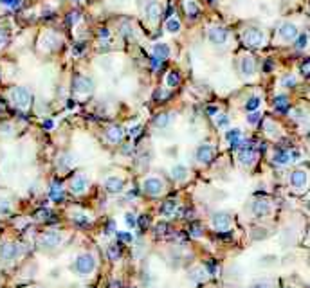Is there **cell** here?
<instances>
[{
	"mask_svg": "<svg viewBox=\"0 0 310 288\" xmlns=\"http://www.w3.org/2000/svg\"><path fill=\"white\" fill-rule=\"evenodd\" d=\"M249 288H278V283L274 279H258Z\"/></svg>",
	"mask_w": 310,
	"mask_h": 288,
	"instance_id": "obj_24",
	"label": "cell"
},
{
	"mask_svg": "<svg viewBox=\"0 0 310 288\" xmlns=\"http://www.w3.org/2000/svg\"><path fill=\"white\" fill-rule=\"evenodd\" d=\"M308 202H310V194H308Z\"/></svg>",
	"mask_w": 310,
	"mask_h": 288,
	"instance_id": "obj_48",
	"label": "cell"
},
{
	"mask_svg": "<svg viewBox=\"0 0 310 288\" xmlns=\"http://www.w3.org/2000/svg\"><path fill=\"white\" fill-rule=\"evenodd\" d=\"M225 140L231 144V146H240L243 140V135L240 130H236V128H233V130H229L227 134H225Z\"/></svg>",
	"mask_w": 310,
	"mask_h": 288,
	"instance_id": "obj_23",
	"label": "cell"
},
{
	"mask_svg": "<svg viewBox=\"0 0 310 288\" xmlns=\"http://www.w3.org/2000/svg\"><path fill=\"white\" fill-rule=\"evenodd\" d=\"M18 254H20V250H18V245L13 242H6L0 245V260L6 261V263H9V261H15L18 258Z\"/></svg>",
	"mask_w": 310,
	"mask_h": 288,
	"instance_id": "obj_11",
	"label": "cell"
},
{
	"mask_svg": "<svg viewBox=\"0 0 310 288\" xmlns=\"http://www.w3.org/2000/svg\"><path fill=\"white\" fill-rule=\"evenodd\" d=\"M306 34H299V38H296V47L297 49H305V45H306Z\"/></svg>",
	"mask_w": 310,
	"mask_h": 288,
	"instance_id": "obj_37",
	"label": "cell"
},
{
	"mask_svg": "<svg viewBox=\"0 0 310 288\" xmlns=\"http://www.w3.org/2000/svg\"><path fill=\"white\" fill-rule=\"evenodd\" d=\"M161 6L157 4V2H150L148 6H146V16H148L150 22H157L159 18H161Z\"/></svg>",
	"mask_w": 310,
	"mask_h": 288,
	"instance_id": "obj_20",
	"label": "cell"
},
{
	"mask_svg": "<svg viewBox=\"0 0 310 288\" xmlns=\"http://www.w3.org/2000/svg\"><path fill=\"white\" fill-rule=\"evenodd\" d=\"M254 70H256V65H254V60L251 56H242L240 58V72H242L245 78L254 76Z\"/></svg>",
	"mask_w": 310,
	"mask_h": 288,
	"instance_id": "obj_18",
	"label": "cell"
},
{
	"mask_svg": "<svg viewBox=\"0 0 310 288\" xmlns=\"http://www.w3.org/2000/svg\"><path fill=\"white\" fill-rule=\"evenodd\" d=\"M152 67L155 68V70H159V68L162 67V60H159V58H155V56H153V58H152Z\"/></svg>",
	"mask_w": 310,
	"mask_h": 288,
	"instance_id": "obj_41",
	"label": "cell"
},
{
	"mask_svg": "<svg viewBox=\"0 0 310 288\" xmlns=\"http://www.w3.org/2000/svg\"><path fill=\"white\" fill-rule=\"evenodd\" d=\"M301 72H303V76H310V60H305V62L301 63Z\"/></svg>",
	"mask_w": 310,
	"mask_h": 288,
	"instance_id": "obj_38",
	"label": "cell"
},
{
	"mask_svg": "<svg viewBox=\"0 0 310 288\" xmlns=\"http://www.w3.org/2000/svg\"><path fill=\"white\" fill-rule=\"evenodd\" d=\"M308 236H310V225H308Z\"/></svg>",
	"mask_w": 310,
	"mask_h": 288,
	"instance_id": "obj_47",
	"label": "cell"
},
{
	"mask_svg": "<svg viewBox=\"0 0 310 288\" xmlns=\"http://www.w3.org/2000/svg\"><path fill=\"white\" fill-rule=\"evenodd\" d=\"M105 189H107L108 193H121L123 189H125V180L121 178V176H108L107 180H105Z\"/></svg>",
	"mask_w": 310,
	"mask_h": 288,
	"instance_id": "obj_17",
	"label": "cell"
},
{
	"mask_svg": "<svg viewBox=\"0 0 310 288\" xmlns=\"http://www.w3.org/2000/svg\"><path fill=\"white\" fill-rule=\"evenodd\" d=\"M123 34L130 36V34H132V29H130V27H128V26H126V27H123Z\"/></svg>",
	"mask_w": 310,
	"mask_h": 288,
	"instance_id": "obj_44",
	"label": "cell"
},
{
	"mask_svg": "<svg viewBox=\"0 0 310 288\" xmlns=\"http://www.w3.org/2000/svg\"><path fill=\"white\" fill-rule=\"evenodd\" d=\"M58 166L62 168L63 171H65V170H69V168L72 166V158L69 157V155H63V157L60 158V164H58Z\"/></svg>",
	"mask_w": 310,
	"mask_h": 288,
	"instance_id": "obj_34",
	"label": "cell"
},
{
	"mask_svg": "<svg viewBox=\"0 0 310 288\" xmlns=\"http://www.w3.org/2000/svg\"><path fill=\"white\" fill-rule=\"evenodd\" d=\"M272 209H274L272 200L263 198V196L254 198L251 202V206H249V211H251V214L254 216V218H267V216H270Z\"/></svg>",
	"mask_w": 310,
	"mask_h": 288,
	"instance_id": "obj_2",
	"label": "cell"
},
{
	"mask_svg": "<svg viewBox=\"0 0 310 288\" xmlns=\"http://www.w3.org/2000/svg\"><path fill=\"white\" fill-rule=\"evenodd\" d=\"M211 225L213 229L218 230V232H225V230L231 229V225H233V220H231V214L225 211H216L213 212L211 216Z\"/></svg>",
	"mask_w": 310,
	"mask_h": 288,
	"instance_id": "obj_6",
	"label": "cell"
},
{
	"mask_svg": "<svg viewBox=\"0 0 310 288\" xmlns=\"http://www.w3.org/2000/svg\"><path fill=\"white\" fill-rule=\"evenodd\" d=\"M274 106H276V110H279V112H285V110L288 108V99L285 98V96H278L274 101Z\"/></svg>",
	"mask_w": 310,
	"mask_h": 288,
	"instance_id": "obj_28",
	"label": "cell"
},
{
	"mask_svg": "<svg viewBox=\"0 0 310 288\" xmlns=\"http://www.w3.org/2000/svg\"><path fill=\"white\" fill-rule=\"evenodd\" d=\"M96 270V258L90 252H83L74 261V272L80 276H90Z\"/></svg>",
	"mask_w": 310,
	"mask_h": 288,
	"instance_id": "obj_3",
	"label": "cell"
},
{
	"mask_svg": "<svg viewBox=\"0 0 310 288\" xmlns=\"http://www.w3.org/2000/svg\"><path fill=\"white\" fill-rule=\"evenodd\" d=\"M281 85L288 86V88H290V86L296 85V78H294V76H285L283 80H281Z\"/></svg>",
	"mask_w": 310,
	"mask_h": 288,
	"instance_id": "obj_36",
	"label": "cell"
},
{
	"mask_svg": "<svg viewBox=\"0 0 310 288\" xmlns=\"http://www.w3.org/2000/svg\"><path fill=\"white\" fill-rule=\"evenodd\" d=\"M207 38H209V42H211L213 45L220 47V45H225V42L229 38V31L220 26H213V27H209V31H207Z\"/></svg>",
	"mask_w": 310,
	"mask_h": 288,
	"instance_id": "obj_9",
	"label": "cell"
},
{
	"mask_svg": "<svg viewBox=\"0 0 310 288\" xmlns=\"http://www.w3.org/2000/svg\"><path fill=\"white\" fill-rule=\"evenodd\" d=\"M101 36H103V38H105V36H108V31H107V29H101Z\"/></svg>",
	"mask_w": 310,
	"mask_h": 288,
	"instance_id": "obj_45",
	"label": "cell"
},
{
	"mask_svg": "<svg viewBox=\"0 0 310 288\" xmlns=\"http://www.w3.org/2000/svg\"><path fill=\"white\" fill-rule=\"evenodd\" d=\"M294 157H296V153L288 152V150H278L272 155V162H274L276 166H288L294 160Z\"/></svg>",
	"mask_w": 310,
	"mask_h": 288,
	"instance_id": "obj_15",
	"label": "cell"
},
{
	"mask_svg": "<svg viewBox=\"0 0 310 288\" xmlns=\"http://www.w3.org/2000/svg\"><path fill=\"white\" fill-rule=\"evenodd\" d=\"M238 164L243 168H251L256 164L258 160V153L254 152V150L251 148V146H242V148L238 150Z\"/></svg>",
	"mask_w": 310,
	"mask_h": 288,
	"instance_id": "obj_8",
	"label": "cell"
},
{
	"mask_svg": "<svg viewBox=\"0 0 310 288\" xmlns=\"http://www.w3.org/2000/svg\"><path fill=\"white\" fill-rule=\"evenodd\" d=\"M125 222L128 224V227H135V216L132 212H126L125 214Z\"/></svg>",
	"mask_w": 310,
	"mask_h": 288,
	"instance_id": "obj_39",
	"label": "cell"
},
{
	"mask_svg": "<svg viewBox=\"0 0 310 288\" xmlns=\"http://www.w3.org/2000/svg\"><path fill=\"white\" fill-rule=\"evenodd\" d=\"M170 114H159V116H155V119H153V124H155V128H166L168 124H170Z\"/></svg>",
	"mask_w": 310,
	"mask_h": 288,
	"instance_id": "obj_25",
	"label": "cell"
},
{
	"mask_svg": "<svg viewBox=\"0 0 310 288\" xmlns=\"http://www.w3.org/2000/svg\"><path fill=\"white\" fill-rule=\"evenodd\" d=\"M177 211V202L175 200H168V202L162 204V214L164 216H171Z\"/></svg>",
	"mask_w": 310,
	"mask_h": 288,
	"instance_id": "obj_27",
	"label": "cell"
},
{
	"mask_svg": "<svg viewBox=\"0 0 310 288\" xmlns=\"http://www.w3.org/2000/svg\"><path fill=\"white\" fill-rule=\"evenodd\" d=\"M11 101H13L18 108H27L31 104V94H29V90L27 88L17 86V88L11 90Z\"/></svg>",
	"mask_w": 310,
	"mask_h": 288,
	"instance_id": "obj_10",
	"label": "cell"
},
{
	"mask_svg": "<svg viewBox=\"0 0 310 288\" xmlns=\"http://www.w3.org/2000/svg\"><path fill=\"white\" fill-rule=\"evenodd\" d=\"M164 180L159 178V176H148V178L143 180V191L148 196H159V194L164 193Z\"/></svg>",
	"mask_w": 310,
	"mask_h": 288,
	"instance_id": "obj_5",
	"label": "cell"
},
{
	"mask_svg": "<svg viewBox=\"0 0 310 288\" xmlns=\"http://www.w3.org/2000/svg\"><path fill=\"white\" fill-rule=\"evenodd\" d=\"M279 38L283 42H292L297 38V27L292 22H285L279 27Z\"/></svg>",
	"mask_w": 310,
	"mask_h": 288,
	"instance_id": "obj_16",
	"label": "cell"
},
{
	"mask_svg": "<svg viewBox=\"0 0 310 288\" xmlns=\"http://www.w3.org/2000/svg\"><path fill=\"white\" fill-rule=\"evenodd\" d=\"M260 98H258V96H252V98H249L247 99V103H245V110H247V112H258V108H260Z\"/></svg>",
	"mask_w": 310,
	"mask_h": 288,
	"instance_id": "obj_26",
	"label": "cell"
},
{
	"mask_svg": "<svg viewBox=\"0 0 310 288\" xmlns=\"http://www.w3.org/2000/svg\"><path fill=\"white\" fill-rule=\"evenodd\" d=\"M170 47H168L166 44H155L153 45V56H155V58H159V60H162V62H164V60L166 58H170Z\"/></svg>",
	"mask_w": 310,
	"mask_h": 288,
	"instance_id": "obj_22",
	"label": "cell"
},
{
	"mask_svg": "<svg viewBox=\"0 0 310 288\" xmlns=\"http://www.w3.org/2000/svg\"><path fill=\"white\" fill-rule=\"evenodd\" d=\"M207 2H216V0H207Z\"/></svg>",
	"mask_w": 310,
	"mask_h": 288,
	"instance_id": "obj_46",
	"label": "cell"
},
{
	"mask_svg": "<svg viewBox=\"0 0 310 288\" xmlns=\"http://www.w3.org/2000/svg\"><path fill=\"white\" fill-rule=\"evenodd\" d=\"M69 189H71L74 194H83L89 189V178L85 175H76L72 176L71 182H69Z\"/></svg>",
	"mask_w": 310,
	"mask_h": 288,
	"instance_id": "obj_12",
	"label": "cell"
},
{
	"mask_svg": "<svg viewBox=\"0 0 310 288\" xmlns=\"http://www.w3.org/2000/svg\"><path fill=\"white\" fill-rule=\"evenodd\" d=\"M92 88H94V83H92L90 78L78 76L76 80H74V90H76L78 94H90Z\"/></svg>",
	"mask_w": 310,
	"mask_h": 288,
	"instance_id": "obj_14",
	"label": "cell"
},
{
	"mask_svg": "<svg viewBox=\"0 0 310 288\" xmlns=\"http://www.w3.org/2000/svg\"><path fill=\"white\" fill-rule=\"evenodd\" d=\"M2 4L9 6V8H17L20 4V0H2Z\"/></svg>",
	"mask_w": 310,
	"mask_h": 288,
	"instance_id": "obj_42",
	"label": "cell"
},
{
	"mask_svg": "<svg viewBox=\"0 0 310 288\" xmlns=\"http://www.w3.org/2000/svg\"><path fill=\"white\" fill-rule=\"evenodd\" d=\"M121 240H125V242H130L132 236H130L128 232H123V234H121Z\"/></svg>",
	"mask_w": 310,
	"mask_h": 288,
	"instance_id": "obj_43",
	"label": "cell"
},
{
	"mask_svg": "<svg viewBox=\"0 0 310 288\" xmlns=\"http://www.w3.org/2000/svg\"><path fill=\"white\" fill-rule=\"evenodd\" d=\"M260 117H261L260 112H252L251 116L247 117V122H249V124H252V126L258 124V122H260Z\"/></svg>",
	"mask_w": 310,
	"mask_h": 288,
	"instance_id": "obj_35",
	"label": "cell"
},
{
	"mask_svg": "<svg viewBox=\"0 0 310 288\" xmlns=\"http://www.w3.org/2000/svg\"><path fill=\"white\" fill-rule=\"evenodd\" d=\"M11 211V202L8 198H0V214H8Z\"/></svg>",
	"mask_w": 310,
	"mask_h": 288,
	"instance_id": "obj_32",
	"label": "cell"
},
{
	"mask_svg": "<svg viewBox=\"0 0 310 288\" xmlns=\"http://www.w3.org/2000/svg\"><path fill=\"white\" fill-rule=\"evenodd\" d=\"M51 198H53V200H62V198H63V193H62V191H60L58 188H56V189L53 188V191H51Z\"/></svg>",
	"mask_w": 310,
	"mask_h": 288,
	"instance_id": "obj_40",
	"label": "cell"
},
{
	"mask_svg": "<svg viewBox=\"0 0 310 288\" xmlns=\"http://www.w3.org/2000/svg\"><path fill=\"white\" fill-rule=\"evenodd\" d=\"M63 238L60 232H54V230H49V232H44L38 240V245H40L44 250H53V248H58L62 245Z\"/></svg>",
	"mask_w": 310,
	"mask_h": 288,
	"instance_id": "obj_7",
	"label": "cell"
},
{
	"mask_svg": "<svg viewBox=\"0 0 310 288\" xmlns=\"http://www.w3.org/2000/svg\"><path fill=\"white\" fill-rule=\"evenodd\" d=\"M288 186L294 193H305L310 189V171L306 168H294L288 173Z\"/></svg>",
	"mask_w": 310,
	"mask_h": 288,
	"instance_id": "obj_1",
	"label": "cell"
},
{
	"mask_svg": "<svg viewBox=\"0 0 310 288\" xmlns=\"http://www.w3.org/2000/svg\"><path fill=\"white\" fill-rule=\"evenodd\" d=\"M215 158V148L211 144H200L197 148V160L202 164H209Z\"/></svg>",
	"mask_w": 310,
	"mask_h": 288,
	"instance_id": "obj_13",
	"label": "cell"
},
{
	"mask_svg": "<svg viewBox=\"0 0 310 288\" xmlns=\"http://www.w3.org/2000/svg\"><path fill=\"white\" fill-rule=\"evenodd\" d=\"M186 11H188L189 16L195 18L198 14V11H200V9H198V4L195 2V0H189L188 4H186Z\"/></svg>",
	"mask_w": 310,
	"mask_h": 288,
	"instance_id": "obj_30",
	"label": "cell"
},
{
	"mask_svg": "<svg viewBox=\"0 0 310 288\" xmlns=\"http://www.w3.org/2000/svg\"><path fill=\"white\" fill-rule=\"evenodd\" d=\"M188 175H189V171L184 164H175V166L171 168V176L175 180H179V182H184V180L188 178Z\"/></svg>",
	"mask_w": 310,
	"mask_h": 288,
	"instance_id": "obj_21",
	"label": "cell"
},
{
	"mask_svg": "<svg viewBox=\"0 0 310 288\" xmlns=\"http://www.w3.org/2000/svg\"><path fill=\"white\" fill-rule=\"evenodd\" d=\"M179 81H180V78H179L177 72H170V74L166 76V85L168 86H177L179 85Z\"/></svg>",
	"mask_w": 310,
	"mask_h": 288,
	"instance_id": "obj_31",
	"label": "cell"
},
{
	"mask_svg": "<svg viewBox=\"0 0 310 288\" xmlns=\"http://www.w3.org/2000/svg\"><path fill=\"white\" fill-rule=\"evenodd\" d=\"M227 124H229V117L225 116V114H218L216 116V126L218 128H225Z\"/></svg>",
	"mask_w": 310,
	"mask_h": 288,
	"instance_id": "obj_33",
	"label": "cell"
},
{
	"mask_svg": "<svg viewBox=\"0 0 310 288\" xmlns=\"http://www.w3.org/2000/svg\"><path fill=\"white\" fill-rule=\"evenodd\" d=\"M123 137H125V134H123V128H119V126H110V128L107 130L108 142H112V144L121 142Z\"/></svg>",
	"mask_w": 310,
	"mask_h": 288,
	"instance_id": "obj_19",
	"label": "cell"
},
{
	"mask_svg": "<svg viewBox=\"0 0 310 288\" xmlns=\"http://www.w3.org/2000/svg\"><path fill=\"white\" fill-rule=\"evenodd\" d=\"M166 31L168 32H179L180 31V22L177 18H170L166 20Z\"/></svg>",
	"mask_w": 310,
	"mask_h": 288,
	"instance_id": "obj_29",
	"label": "cell"
},
{
	"mask_svg": "<svg viewBox=\"0 0 310 288\" xmlns=\"http://www.w3.org/2000/svg\"><path fill=\"white\" fill-rule=\"evenodd\" d=\"M242 38H243V44L249 45V47H261V45L265 44V32L261 31V29H258V27L245 29Z\"/></svg>",
	"mask_w": 310,
	"mask_h": 288,
	"instance_id": "obj_4",
	"label": "cell"
}]
</instances>
